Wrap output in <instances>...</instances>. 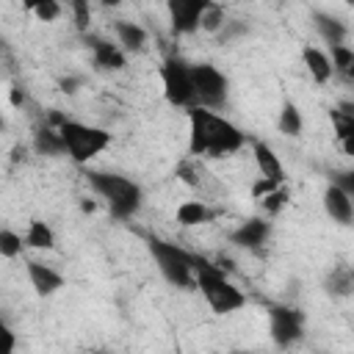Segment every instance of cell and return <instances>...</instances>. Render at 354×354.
Instances as JSON below:
<instances>
[{
  "instance_id": "cell-29",
  "label": "cell",
  "mask_w": 354,
  "mask_h": 354,
  "mask_svg": "<svg viewBox=\"0 0 354 354\" xmlns=\"http://www.w3.org/2000/svg\"><path fill=\"white\" fill-rule=\"evenodd\" d=\"M72 8H75V17H77V25L86 28V22H88V0H72Z\"/></svg>"
},
{
  "instance_id": "cell-6",
  "label": "cell",
  "mask_w": 354,
  "mask_h": 354,
  "mask_svg": "<svg viewBox=\"0 0 354 354\" xmlns=\"http://www.w3.org/2000/svg\"><path fill=\"white\" fill-rule=\"evenodd\" d=\"M160 83H163V97L171 105H177V108L199 105L194 80H191V64H183L180 58H166L160 64Z\"/></svg>"
},
{
  "instance_id": "cell-19",
  "label": "cell",
  "mask_w": 354,
  "mask_h": 354,
  "mask_svg": "<svg viewBox=\"0 0 354 354\" xmlns=\"http://www.w3.org/2000/svg\"><path fill=\"white\" fill-rule=\"evenodd\" d=\"M224 25H227V11L218 6V3H207V8L202 11V17H199V30H205V33H210V36H218L221 30H224Z\"/></svg>"
},
{
  "instance_id": "cell-20",
  "label": "cell",
  "mask_w": 354,
  "mask_h": 354,
  "mask_svg": "<svg viewBox=\"0 0 354 354\" xmlns=\"http://www.w3.org/2000/svg\"><path fill=\"white\" fill-rule=\"evenodd\" d=\"M277 127H279V133H285V136H299V133H301L304 122H301V113H299V108H296L293 102H285V105L279 108Z\"/></svg>"
},
{
  "instance_id": "cell-11",
  "label": "cell",
  "mask_w": 354,
  "mask_h": 354,
  "mask_svg": "<svg viewBox=\"0 0 354 354\" xmlns=\"http://www.w3.org/2000/svg\"><path fill=\"white\" fill-rule=\"evenodd\" d=\"M28 279H30V285L39 296H53L55 290L64 288V277L55 268H50L47 263H39V260L28 263Z\"/></svg>"
},
{
  "instance_id": "cell-14",
  "label": "cell",
  "mask_w": 354,
  "mask_h": 354,
  "mask_svg": "<svg viewBox=\"0 0 354 354\" xmlns=\"http://www.w3.org/2000/svg\"><path fill=\"white\" fill-rule=\"evenodd\" d=\"M91 53H94V64H97L100 69L116 72V69H122V66L127 64L122 44H111L108 39H94V41H91Z\"/></svg>"
},
{
  "instance_id": "cell-26",
  "label": "cell",
  "mask_w": 354,
  "mask_h": 354,
  "mask_svg": "<svg viewBox=\"0 0 354 354\" xmlns=\"http://www.w3.org/2000/svg\"><path fill=\"white\" fill-rule=\"evenodd\" d=\"M39 22H55L61 17V0H44L30 11Z\"/></svg>"
},
{
  "instance_id": "cell-31",
  "label": "cell",
  "mask_w": 354,
  "mask_h": 354,
  "mask_svg": "<svg viewBox=\"0 0 354 354\" xmlns=\"http://www.w3.org/2000/svg\"><path fill=\"white\" fill-rule=\"evenodd\" d=\"M3 337H6V354H14V348H17L14 332H11V329H3Z\"/></svg>"
},
{
  "instance_id": "cell-27",
  "label": "cell",
  "mask_w": 354,
  "mask_h": 354,
  "mask_svg": "<svg viewBox=\"0 0 354 354\" xmlns=\"http://www.w3.org/2000/svg\"><path fill=\"white\" fill-rule=\"evenodd\" d=\"M279 185H282L279 180H274V177H266V174H260V177H257V180L252 183V199H257V202H260L263 196H268V194H271V191H277Z\"/></svg>"
},
{
  "instance_id": "cell-30",
  "label": "cell",
  "mask_w": 354,
  "mask_h": 354,
  "mask_svg": "<svg viewBox=\"0 0 354 354\" xmlns=\"http://www.w3.org/2000/svg\"><path fill=\"white\" fill-rule=\"evenodd\" d=\"M337 183H340V185H343V188H346V191L354 196V171H346V174H343Z\"/></svg>"
},
{
  "instance_id": "cell-32",
  "label": "cell",
  "mask_w": 354,
  "mask_h": 354,
  "mask_svg": "<svg viewBox=\"0 0 354 354\" xmlns=\"http://www.w3.org/2000/svg\"><path fill=\"white\" fill-rule=\"evenodd\" d=\"M337 144H340V149H343L346 155H351V158H354V133H351V136H346V138H343V141H337Z\"/></svg>"
},
{
  "instance_id": "cell-7",
  "label": "cell",
  "mask_w": 354,
  "mask_h": 354,
  "mask_svg": "<svg viewBox=\"0 0 354 354\" xmlns=\"http://www.w3.org/2000/svg\"><path fill=\"white\" fill-rule=\"evenodd\" d=\"M191 80L196 88V102L205 108H221L230 94L227 75L218 72L213 64H191Z\"/></svg>"
},
{
  "instance_id": "cell-21",
  "label": "cell",
  "mask_w": 354,
  "mask_h": 354,
  "mask_svg": "<svg viewBox=\"0 0 354 354\" xmlns=\"http://www.w3.org/2000/svg\"><path fill=\"white\" fill-rule=\"evenodd\" d=\"M315 28H318V33H321L329 44H343V39H346V28H343L335 17L315 14Z\"/></svg>"
},
{
  "instance_id": "cell-23",
  "label": "cell",
  "mask_w": 354,
  "mask_h": 354,
  "mask_svg": "<svg viewBox=\"0 0 354 354\" xmlns=\"http://www.w3.org/2000/svg\"><path fill=\"white\" fill-rule=\"evenodd\" d=\"M36 149H39V152H44V155L66 152V147H64V138H61L58 127H55V130H50V127L39 130V133H36Z\"/></svg>"
},
{
  "instance_id": "cell-8",
  "label": "cell",
  "mask_w": 354,
  "mask_h": 354,
  "mask_svg": "<svg viewBox=\"0 0 354 354\" xmlns=\"http://www.w3.org/2000/svg\"><path fill=\"white\" fill-rule=\"evenodd\" d=\"M210 0H163L169 19H171V30L174 33H194L199 30V17L207 8Z\"/></svg>"
},
{
  "instance_id": "cell-37",
  "label": "cell",
  "mask_w": 354,
  "mask_h": 354,
  "mask_svg": "<svg viewBox=\"0 0 354 354\" xmlns=\"http://www.w3.org/2000/svg\"><path fill=\"white\" fill-rule=\"evenodd\" d=\"M39 3H44V0H22V6H25L28 11H33V8L39 6Z\"/></svg>"
},
{
  "instance_id": "cell-12",
  "label": "cell",
  "mask_w": 354,
  "mask_h": 354,
  "mask_svg": "<svg viewBox=\"0 0 354 354\" xmlns=\"http://www.w3.org/2000/svg\"><path fill=\"white\" fill-rule=\"evenodd\" d=\"M301 61H304V66H307V72H310V77L315 80V83H329L332 80V75H335V64H332V58L321 50V47H304L301 50Z\"/></svg>"
},
{
  "instance_id": "cell-9",
  "label": "cell",
  "mask_w": 354,
  "mask_h": 354,
  "mask_svg": "<svg viewBox=\"0 0 354 354\" xmlns=\"http://www.w3.org/2000/svg\"><path fill=\"white\" fill-rule=\"evenodd\" d=\"M271 337L277 346H290L301 337V315L288 307H271Z\"/></svg>"
},
{
  "instance_id": "cell-36",
  "label": "cell",
  "mask_w": 354,
  "mask_h": 354,
  "mask_svg": "<svg viewBox=\"0 0 354 354\" xmlns=\"http://www.w3.org/2000/svg\"><path fill=\"white\" fill-rule=\"evenodd\" d=\"M61 86H64V91H69V94H72V91H77V88H75V86H77V80H64Z\"/></svg>"
},
{
  "instance_id": "cell-22",
  "label": "cell",
  "mask_w": 354,
  "mask_h": 354,
  "mask_svg": "<svg viewBox=\"0 0 354 354\" xmlns=\"http://www.w3.org/2000/svg\"><path fill=\"white\" fill-rule=\"evenodd\" d=\"M332 47V64H335V72H340L343 77L354 80V50L346 47V44H329Z\"/></svg>"
},
{
  "instance_id": "cell-25",
  "label": "cell",
  "mask_w": 354,
  "mask_h": 354,
  "mask_svg": "<svg viewBox=\"0 0 354 354\" xmlns=\"http://www.w3.org/2000/svg\"><path fill=\"white\" fill-rule=\"evenodd\" d=\"M285 205H288V191H285L282 185H279L277 191H271L268 196H263V199H260V207H263V213H266V216H277Z\"/></svg>"
},
{
  "instance_id": "cell-17",
  "label": "cell",
  "mask_w": 354,
  "mask_h": 354,
  "mask_svg": "<svg viewBox=\"0 0 354 354\" xmlns=\"http://www.w3.org/2000/svg\"><path fill=\"white\" fill-rule=\"evenodd\" d=\"M210 207L202 202V199H185L180 207H177V224L180 227H199V224H207L210 221Z\"/></svg>"
},
{
  "instance_id": "cell-5",
  "label": "cell",
  "mask_w": 354,
  "mask_h": 354,
  "mask_svg": "<svg viewBox=\"0 0 354 354\" xmlns=\"http://www.w3.org/2000/svg\"><path fill=\"white\" fill-rule=\"evenodd\" d=\"M149 252H152L160 274L171 285H177V288H194L196 285V257H191L188 252H183L180 246L166 243V241H152Z\"/></svg>"
},
{
  "instance_id": "cell-13",
  "label": "cell",
  "mask_w": 354,
  "mask_h": 354,
  "mask_svg": "<svg viewBox=\"0 0 354 354\" xmlns=\"http://www.w3.org/2000/svg\"><path fill=\"white\" fill-rule=\"evenodd\" d=\"M113 33H116V41L122 44V50H127V53H141L149 41L147 30L138 22H130V19H116Z\"/></svg>"
},
{
  "instance_id": "cell-15",
  "label": "cell",
  "mask_w": 354,
  "mask_h": 354,
  "mask_svg": "<svg viewBox=\"0 0 354 354\" xmlns=\"http://www.w3.org/2000/svg\"><path fill=\"white\" fill-rule=\"evenodd\" d=\"M252 155H254V163H257V171L266 174V177H274V180H285V169H282V160L279 155L266 144V141H257L252 147Z\"/></svg>"
},
{
  "instance_id": "cell-16",
  "label": "cell",
  "mask_w": 354,
  "mask_h": 354,
  "mask_svg": "<svg viewBox=\"0 0 354 354\" xmlns=\"http://www.w3.org/2000/svg\"><path fill=\"white\" fill-rule=\"evenodd\" d=\"M268 232H271V224H268L266 218H249V221H243V224L235 230L232 238H235V243H241V246H246V249H254V246L266 243Z\"/></svg>"
},
{
  "instance_id": "cell-35",
  "label": "cell",
  "mask_w": 354,
  "mask_h": 354,
  "mask_svg": "<svg viewBox=\"0 0 354 354\" xmlns=\"http://www.w3.org/2000/svg\"><path fill=\"white\" fill-rule=\"evenodd\" d=\"M124 0H100V6H105V8H119Z\"/></svg>"
},
{
  "instance_id": "cell-1",
  "label": "cell",
  "mask_w": 354,
  "mask_h": 354,
  "mask_svg": "<svg viewBox=\"0 0 354 354\" xmlns=\"http://www.w3.org/2000/svg\"><path fill=\"white\" fill-rule=\"evenodd\" d=\"M246 144V136L221 113L205 105L188 108V149L196 158H227Z\"/></svg>"
},
{
  "instance_id": "cell-24",
  "label": "cell",
  "mask_w": 354,
  "mask_h": 354,
  "mask_svg": "<svg viewBox=\"0 0 354 354\" xmlns=\"http://www.w3.org/2000/svg\"><path fill=\"white\" fill-rule=\"evenodd\" d=\"M22 246H25V235H19V232H14L8 227L0 230V257L14 260L22 252Z\"/></svg>"
},
{
  "instance_id": "cell-38",
  "label": "cell",
  "mask_w": 354,
  "mask_h": 354,
  "mask_svg": "<svg viewBox=\"0 0 354 354\" xmlns=\"http://www.w3.org/2000/svg\"><path fill=\"white\" fill-rule=\"evenodd\" d=\"M346 3H348V6H354V0H346Z\"/></svg>"
},
{
  "instance_id": "cell-33",
  "label": "cell",
  "mask_w": 354,
  "mask_h": 354,
  "mask_svg": "<svg viewBox=\"0 0 354 354\" xmlns=\"http://www.w3.org/2000/svg\"><path fill=\"white\" fill-rule=\"evenodd\" d=\"M80 210H83V213H94V210H97V202H91V199H80Z\"/></svg>"
},
{
  "instance_id": "cell-18",
  "label": "cell",
  "mask_w": 354,
  "mask_h": 354,
  "mask_svg": "<svg viewBox=\"0 0 354 354\" xmlns=\"http://www.w3.org/2000/svg\"><path fill=\"white\" fill-rule=\"evenodd\" d=\"M25 246L39 249V252H50L55 246V232L50 230V224H44L41 218H33L25 230Z\"/></svg>"
},
{
  "instance_id": "cell-3",
  "label": "cell",
  "mask_w": 354,
  "mask_h": 354,
  "mask_svg": "<svg viewBox=\"0 0 354 354\" xmlns=\"http://www.w3.org/2000/svg\"><path fill=\"white\" fill-rule=\"evenodd\" d=\"M88 185L108 202V207L116 218H127L141 207V188L122 174L88 171Z\"/></svg>"
},
{
  "instance_id": "cell-4",
  "label": "cell",
  "mask_w": 354,
  "mask_h": 354,
  "mask_svg": "<svg viewBox=\"0 0 354 354\" xmlns=\"http://www.w3.org/2000/svg\"><path fill=\"white\" fill-rule=\"evenodd\" d=\"M58 133L64 138L66 155L80 166L88 163L91 158H97L111 144V133L108 130L94 127V124H83V122H75V119H64L58 124Z\"/></svg>"
},
{
  "instance_id": "cell-28",
  "label": "cell",
  "mask_w": 354,
  "mask_h": 354,
  "mask_svg": "<svg viewBox=\"0 0 354 354\" xmlns=\"http://www.w3.org/2000/svg\"><path fill=\"white\" fill-rule=\"evenodd\" d=\"M177 174L188 183V185H194V188H199V183H202V177H199V171H196V166L194 163H180V169H177Z\"/></svg>"
},
{
  "instance_id": "cell-34",
  "label": "cell",
  "mask_w": 354,
  "mask_h": 354,
  "mask_svg": "<svg viewBox=\"0 0 354 354\" xmlns=\"http://www.w3.org/2000/svg\"><path fill=\"white\" fill-rule=\"evenodd\" d=\"M11 105H22V91L19 88H11Z\"/></svg>"
},
{
  "instance_id": "cell-2",
  "label": "cell",
  "mask_w": 354,
  "mask_h": 354,
  "mask_svg": "<svg viewBox=\"0 0 354 354\" xmlns=\"http://www.w3.org/2000/svg\"><path fill=\"white\" fill-rule=\"evenodd\" d=\"M196 288L202 290V296L213 313L227 315L246 304L243 290L235 282H230V277L218 266H213L207 260H196Z\"/></svg>"
},
{
  "instance_id": "cell-10",
  "label": "cell",
  "mask_w": 354,
  "mask_h": 354,
  "mask_svg": "<svg viewBox=\"0 0 354 354\" xmlns=\"http://www.w3.org/2000/svg\"><path fill=\"white\" fill-rule=\"evenodd\" d=\"M324 210L329 213L332 221H337V224H351V221H354V196H351L340 183H332V185L324 191Z\"/></svg>"
}]
</instances>
